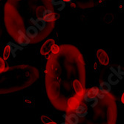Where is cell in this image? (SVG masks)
Returning a JSON list of instances; mask_svg holds the SVG:
<instances>
[{
    "instance_id": "2e32d148",
    "label": "cell",
    "mask_w": 124,
    "mask_h": 124,
    "mask_svg": "<svg viewBox=\"0 0 124 124\" xmlns=\"http://www.w3.org/2000/svg\"><path fill=\"white\" fill-rule=\"evenodd\" d=\"M0 35H1V31H0Z\"/></svg>"
},
{
    "instance_id": "5b68a950",
    "label": "cell",
    "mask_w": 124,
    "mask_h": 124,
    "mask_svg": "<svg viewBox=\"0 0 124 124\" xmlns=\"http://www.w3.org/2000/svg\"><path fill=\"white\" fill-rule=\"evenodd\" d=\"M54 44H55V42L53 39H48L47 40L46 42H45L42 46L41 47L40 49V53L42 55H48L50 52H51V47L53 46Z\"/></svg>"
},
{
    "instance_id": "9a60e30c",
    "label": "cell",
    "mask_w": 124,
    "mask_h": 124,
    "mask_svg": "<svg viewBox=\"0 0 124 124\" xmlns=\"http://www.w3.org/2000/svg\"><path fill=\"white\" fill-rule=\"evenodd\" d=\"M61 124H69V123H68L67 122H63V123H62Z\"/></svg>"
},
{
    "instance_id": "8fae6325",
    "label": "cell",
    "mask_w": 124,
    "mask_h": 124,
    "mask_svg": "<svg viewBox=\"0 0 124 124\" xmlns=\"http://www.w3.org/2000/svg\"><path fill=\"white\" fill-rule=\"evenodd\" d=\"M5 69H6L5 62V61L3 60L2 58L0 57V73L3 72Z\"/></svg>"
},
{
    "instance_id": "277c9868",
    "label": "cell",
    "mask_w": 124,
    "mask_h": 124,
    "mask_svg": "<svg viewBox=\"0 0 124 124\" xmlns=\"http://www.w3.org/2000/svg\"><path fill=\"white\" fill-rule=\"evenodd\" d=\"M96 55H97V58L99 62L102 65L107 66L109 64V61H110L109 57H108L107 52L104 49H98L97 51Z\"/></svg>"
},
{
    "instance_id": "52a82bcc",
    "label": "cell",
    "mask_w": 124,
    "mask_h": 124,
    "mask_svg": "<svg viewBox=\"0 0 124 124\" xmlns=\"http://www.w3.org/2000/svg\"><path fill=\"white\" fill-rule=\"evenodd\" d=\"M16 41L22 47H25L31 43V40L26 36H19L16 39Z\"/></svg>"
},
{
    "instance_id": "4fadbf2b",
    "label": "cell",
    "mask_w": 124,
    "mask_h": 124,
    "mask_svg": "<svg viewBox=\"0 0 124 124\" xmlns=\"http://www.w3.org/2000/svg\"><path fill=\"white\" fill-rule=\"evenodd\" d=\"M46 124H57V123L54 122V121H51V122H50L48 123H46Z\"/></svg>"
},
{
    "instance_id": "6da1fadb",
    "label": "cell",
    "mask_w": 124,
    "mask_h": 124,
    "mask_svg": "<svg viewBox=\"0 0 124 124\" xmlns=\"http://www.w3.org/2000/svg\"><path fill=\"white\" fill-rule=\"evenodd\" d=\"M60 50L51 54L46 67L48 96L56 106L65 105L70 98L83 96L85 91V66L77 48L72 45L60 46Z\"/></svg>"
},
{
    "instance_id": "8992f818",
    "label": "cell",
    "mask_w": 124,
    "mask_h": 124,
    "mask_svg": "<svg viewBox=\"0 0 124 124\" xmlns=\"http://www.w3.org/2000/svg\"><path fill=\"white\" fill-rule=\"evenodd\" d=\"M98 89L100 93H102L103 94H109V92L111 91V86H110L109 83L103 82L102 83H100Z\"/></svg>"
},
{
    "instance_id": "9c48e42d",
    "label": "cell",
    "mask_w": 124,
    "mask_h": 124,
    "mask_svg": "<svg viewBox=\"0 0 124 124\" xmlns=\"http://www.w3.org/2000/svg\"><path fill=\"white\" fill-rule=\"evenodd\" d=\"M60 46H58V45H57V44H54L51 47V54H54V55L57 54L60 52Z\"/></svg>"
},
{
    "instance_id": "3957f363",
    "label": "cell",
    "mask_w": 124,
    "mask_h": 124,
    "mask_svg": "<svg viewBox=\"0 0 124 124\" xmlns=\"http://www.w3.org/2000/svg\"><path fill=\"white\" fill-rule=\"evenodd\" d=\"M39 78V70L34 67L19 65L6 68L0 73V94L16 92L24 89Z\"/></svg>"
},
{
    "instance_id": "ba28073f",
    "label": "cell",
    "mask_w": 124,
    "mask_h": 124,
    "mask_svg": "<svg viewBox=\"0 0 124 124\" xmlns=\"http://www.w3.org/2000/svg\"><path fill=\"white\" fill-rule=\"evenodd\" d=\"M10 53H11V49L10 48V46H9V45H7V46L4 49L3 55H2V57H3V60L4 61L8 60L9 58L10 55Z\"/></svg>"
},
{
    "instance_id": "7c38bea8",
    "label": "cell",
    "mask_w": 124,
    "mask_h": 124,
    "mask_svg": "<svg viewBox=\"0 0 124 124\" xmlns=\"http://www.w3.org/2000/svg\"><path fill=\"white\" fill-rule=\"evenodd\" d=\"M121 102L122 103H124V94H122V96H121Z\"/></svg>"
},
{
    "instance_id": "5bb4252c",
    "label": "cell",
    "mask_w": 124,
    "mask_h": 124,
    "mask_svg": "<svg viewBox=\"0 0 124 124\" xmlns=\"http://www.w3.org/2000/svg\"><path fill=\"white\" fill-rule=\"evenodd\" d=\"M63 1H65L66 2H71V0H63Z\"/></svg>"
},
{
    "instance_id": "7a4b0ae2",
    "label": "cell",
    "mask_w": 124,
    "mask_h": 124,
    "mask_svg": "<svg viewBox=\"0 0 124 124\" xmlns=\"http://www.w3.org/2000/svg\"><path fill=\"white\" fill-rule=\"evenodd\" d=\"M5 27L16 40L26 36L32 43L46 38L56 22L51 0H7L4 8Z\"/></svg>"
},
{
    "instance_id": "30bf717a",
    "label": "cell",
    "mask_w": 124,
    "mask_h": 124,
    "mask_svg": "<svg viewBox=\"0 0 124 124\" xmlns=\"http://www.w3.org/2000/svg\"><path fill=\"white\" fill-rule=\"evenodd\" d=\"M40 120H41V121H42L44 124L48 123H50V122L52 121L51 119L48 116H47V115H42V116L40 117Z\"/></svg>"
}]
</instances>
